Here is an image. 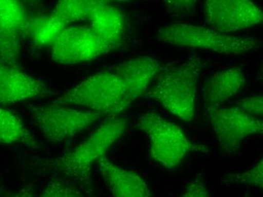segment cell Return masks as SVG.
I'll list each match as a JSON object with an SVG mask.
<instances>
[{
	"instance_id": "cell-1",
	"label": "cell",
	"mask_w": 263,
	"mask_h": 197,
	"mask_svg": "<svg viewBox=\"0 0 263 197\" xmlns=\"http://www.w3.org/2000/svg\"><path fill=\"white\" fill-rule=\"evenodd\" d=\"M203 68V62L197 57L166 65L159 72L144 97L157 101L184 122H192L196 111L199 77Z\"/></svg>"
},
{
	"instance_id": "cell-2",
	"label": "cell",
	"mask_w": 263,
	"mask_h": 197,
	"mask_svg": "<svg viewBox=\"0 0 263 197\" xmlns=\"http://www.w3.org/2000/svg\"><path fill=\"white\" fill-rule=\"evenodd\" d=\"M127 122L123 118L112 117L102 123L84 142L71 151L50 162L51 166L66 177L89 187L95 162L105 156L106 152L126 132Z\"/></svg>"
},
{
	"instance_id": "cell-3",
	"label": "cell",
	"mask_w": 263,
	"mask_h": 197,
	"mask_svg": "<svg viewBox=\"0 0 263 197\" xmlns=\"http://www.w3.org/2000/svg\"><path fill=\"white\" fill-rule=\"evenodd\" d=\"M160 42L182 48L210 51L224 55H245L259 48L254 37L224 34L212 28L187 23H174L159 28Z\"/></svg>"
},
{
	"instance_id": "cell-4",
	"label": "cell",
	"mask_w": 263,
	"mask_h": 197,
	"mask_svg": "<svg viewBox=\"0 0 263 197\" xmlns=\"http://www.w3.org/2000/svg\"><path fill=\"white\" fill-rule=\"evenodd\" d=\"M136 126L143 131L151 142V156L167 169L179 166L191 153H208L202 144H194L182 128L156 113L144 114Z\"/></svg>"
},
{
	"instance_id": "cell-5",
	"label": "cell",
	"mask_w": 263,
	"mask_h": 197,
	"mask_svg": "<svg viewBox=\"0 0 263 197\" xmlns=\"http://www.w3.org/2000/svg\"><path fill=\"white\" fill-rule=\"evenodd\" d=\"M54 104L82 105L111 117L118 116L129 105L126 100V88L113 71L99 72L86 78Z\"/></svg>"
},
{
	"instance_id": "cell-6",
	"label": "cell",
	"mask_w": 263,
	"mask_h": 197,
	"mask_svg": "<svg viewBox=\"0 0 263 197\" xmlns=\"http://www.w3.org/2000/svg\"><path fill=\"white\" fill-rule=\"evenodd\" d=\"M30 115L45 139L52 144L74 137L105 116L91 110L60 106L57 104L33 107L30 110Z\"/></svg>"
},
{
	"instance_id": "cell-7",
	"label": "cell",
	"mask_w": 263,
	"mask_h": 197,
	"mask_svg": "<svg viewBox=\"0 0 263 197\" xmlns=\"http://www.w3.org/2000/svg\"><path fill=\"white\" fill-rule=\"evenodd\" d=\"M99 36L89 25L66 28L52 46V60L62 65L86 63L118 50Z\"/></svg>"
},
{
	"instance_id": "cell-8",
	"label": "cell",
	"mask_w": 263,
	"mask_h": 197,
	"mask_svg": "<svg viewBox=\"0 0 263 197\" xmlns=\"http://www.w3.org/2000/svg\"><path fill=\"white\" fill-rule=\"evenodd\" d=\"M205 115L211 122L223 155L236 153L247 138L262 135L263 133L262 120L237 106L208 108Z\"/></svg>"
},
{
	"instance_id": "cell-9",
	"label": "cell",
	"mask_w": 263,
	"mask_h": 197,
	"mask_svg": "<svg viewBox=\"0 0 263 197\" xmlns=\"http://www.w3.org/2000/svg\"><path fill=\"white\" fill-rule=\"evenodd\" d=\"M205 13L206 23L224 34L257 26L263 21L260 8L249 0H208Z\"/></svg>"
},
{
	"instance_id": "cell-10",
	"label": "cell",
	"mask_w": 263,
	"mask_h": 197,
	"mask_svg": "<svg viewBox=\"0 0 263 197\" xmlns=\"http://www.w3.org/2000/svg\"><path fill=\"white\" fill-rule=\"evenodd\" d=\"M27 19L21 2L0 0V62L18 68L21 38Z\"/></svg>"
},
{
	"instance_id": "cell-11",
	"label": "cell",
	"mask_w": 263,
	"mask_h": 197,
	"mask_svg": "<svg viewBox=\"0 0 263 197\" xmlns=\"http://www.w3.org/2000/svg\"><path fill=\"white\" fill-rule=\"evenodd\" d=\"M162 68L160 60L147 56L128 59L114 68V73L126 88V100L129 105L144 97Z\"/></svg>"
},
{
	"instance_id": "cell-12",
	"label": "cell",
	"mask_w": 263,
	"mask_h": 197,
	"mask_svg": "<svg viewBox=\"0 0 263 197\" xmlns=\"http://www.w3.org/2000/svg\"><path fill=\"white\" fill-rule=\"evenodd\" d=\"M47 95V87L43 81L0 62V104L17 103Z\"/></svg>"
},
{
	"instance_id": "cell-13",
	"label": "cell",
	"mask_w": 263,
	"mask_h": 197,
	"mask_svg": "<svg viewBox=\"0 0 263 197\" xmlns=\"http://www.w3.org/2000/svg\"><path fill=\"white\" fill-rule=\"evenodd\" d=\"M89 26L107 42L120 49L126 32V17L117 6L108 2L94 0L87 19Z\"/></svg>"
},
{
	"instance_id": "cell-14",
	"label": "cell",
	"mask_w": 263,
	"mask_h": 197,
	"mask_svg": "<svg viewBox=\"0 0 263 197\" xmlns=\"http://www.w3.org/2000/svg\"><path fill=\"white\" fill-rule=\"evenodd\" d=\"M101 174L113 197H151L150 189L145 180L132 170L123 169L105 156L98 161Z\"/></svg>"
},
{
	"instance_id": "cell-15",
	"label": "cell",
	"mask_w": 263,
	"mask_h": 197,
	"mask_svg": "<svg viewBox=\"0 0 263 197\" xmlns=\"http://www.w3.org/2000/svg\"><path fill=\"white\" fill-rule=\"evenodd\" d=\"M245 84V74L238 67L214 72L206 78L202 88L205 106L206 109L220 106L236 95Z\"/></svg>"
},
{
	"instance_id": "cell-16",
	"label": "cell",
	"mask_w": 263,
	"mask_h": 197,
	"mask_svg": "<svg viewBox=\"0 0 263 197\" xmlns=\"http://www.w3.org/2000/svg\"><path fill=\"white\" fill-rule=\"evenodd\" d=\"M0 142L24 145L32 149L38 147L34 136L27 129L22 118L3 108H0Z\"/></svg>"
},
{
	"instance_id": "cell-17",
	"label": "cell",
	"mask_w": 263,
	"mask_h": 197,
	"mask_svg": "<svg viewBox=\"0 0 263 197\" xmlns=\"http://www.w3.org/2000/svg\"><path fill=\"white\" fill-rule=\"evenodd\" d=\"M66 26L51 14H40L27 19L24 33L37 46H53Z\"/></svg>"
},
{
	"instance_id": "cell-18",
	"label": "cell",
	"mask_w": 263,
	"mask_h": 197,
	"mask_svg": "<svg viewBox=\"0 0 263 197\" xmlns=\"http://www.w3.org/2000/svg\"><path fill=\"white\" fill-rule=\"evenodd\" d=\"M94 0H63L54 6L51 14L67 25L72 22L87 21Z\"/></svg>"
},
{
	"instance_id": "cell-19",
	"label": "cell",
	"mask_w": 263,
	"mask_h": 197,
	"mask_svg": "<svg viewBox=\"0 0 263 197\" xmlns=\"http://www.w3.org/2000/svg\"><path fill=\"white\" fill-rule=\"evenodd\" d=\"M39 197H86L84 193L62 178L52 177Z\"/></svg>"
},
{
	"instance_id": "cell-20",
	"label": "cell",
	"mask_w": 263,
	"mask_h": 197,
	"mask_svg": "<svg viewBox=\"0 0 263 197\" xmlns=\"http://www.w3.org/2000/svg\"><path fill=\"white\" fill-rule=\"evenodd\" d=\"M226 183L240 184L250 187L262 188L263 187V162L261 159L252 169L238 174H232L226 179Z\"/></svg>"
},
{
	"instance_id": "cell-21",
	"label": "cell",
	"mask_w": 263,
	"mask_h": 197,
	"mask_svg": "<svg viewBox=\"0 0 263 197\" xmlns=\"http://www.w3.org/2000/svg\"><path fill=\"white\" fill-rule=\"evenodd\" d=\"M263 97L262 95L253 96L243 99H239L235 104L238 108L252 116L260 118L263 114Z\"/></svg>"
},
{
	"instance_id": "cell-22",
	"label": "cell",
	"mask_w": 263,
	"mask_h": 197,
	"mask_svg": "<svg viewBox=\"0 0 263 197\" xmlns=\"http://www.w3.org/2000/svg\"><path fill=\"white\" fill-rule=\"evenodd\" d=\"M178 197H211L206 184L200 180L195 179L187 186L182 194Z\"/></svg>"
},
{
	"instance_id": "cell-23",
	"label": "cell",
	"mask_w": 263,
	"mask_h": 197,
	"mask_svg": "<svg viewBox=\"0 0 263 197\" xmlns=\"http://www.w3.org/2000/svg\"><path fill=\"white\" fill-rule=\"evenodd\" d=\"M167 9L176 14H189L195 9V1H168Z\"/></svg>"
},
{
	"instance_id": "cell-24",
	"label": "cell",
	"mask_w": 263,
	"mask_h": 197,
	"mask_svg": "<svg viewBox=\"0 0 263 197\" xmlns=\"http://www.w3.org/2000/svg\"><path fill=\"white\" fill-rule=\"evenodd\" d=\"M9 197H35L34 188L32 185H27Z\"/></svg>"
},
{
	"instance_id": "cell-25",
	"label": "cell",
	"mask_w": 263,
	"mask_h": 197,
	"mask_svg": "<svg viewBox=\"0 0 263 197\" xmlns=\"http://www.w3.org/2000/svg\"><path fill=\"white\" fill-rule=\"evenodd\" d=\"M2 190H3V188H2L1 183H0V193H2Z\"/></svg>"
},
{
	"instance_id": "cell-26",
	"label": "cell",
	"mask_w": 263,
	"mask_h": 197,
	"mask_svg": "<svg viewBox=\"0 0 263 197\" xmlns=\"http://www.w3.org/2000/svg\"><path fill=\"white\" fill-rule=\"evenodd\" d=\"M245 197H253V196H250V195L248 194V195H246V196H245Z\"/></svg>"
}]
</instances>
